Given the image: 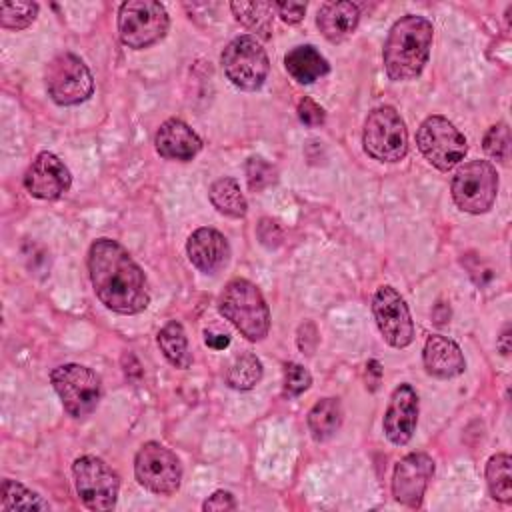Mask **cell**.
Listing matches in <instances>:
<instances>
[{"label":"cell","instance_id":"obj_10","mask_svg":"<svg viewBox=\"0 0 512 512\" xmlns=\"http://www.w3.org/2000/svg\"><path fill=\"white\" fill-rule=\"evenodd\" d=\"M416 144L422 156L442 172L452 170L466 156L468 144L464 134L444 116H428L418 132Z\"/></svg>","mask_w":512,"mask_h":512},{"label":"cell","instance_id":"obj_17","mask_svg":"<svg viewBox=\"0 0 512 512\" xmlns=\"http://www.w3.org/2000/svg\"><path fill=\"white\" fill-rule=\"evenodd\" d=\"M186 254L190 262L204 274H214L226 266L230 258V246L224 234L214 228H198L186 242Z\"/></svg>","mask_w":512,"mask_h":512},{"label":"cell","instance_id":"obj_25","mask_svg":"<svg viewBox=\"0 0 512 512\" xmlns=\"http://www.w3.org/2000/svg\"><path fill=\"white\" fill-rule=\"evenodd\" d=\"M230 10L234 12L236 20L242 22L246 28L256 32L262 38L270 36L272 30V2H232Z\"/></svg>","mask_w":512,"mask_h":512},{"label":"cell","instance_id":"obj_22","mask_svg":"<svg viewBox=\"0 0 512 512\" xmlns=\"http://www.w3.org/2000/svg\"><path fill=\"white\" fill-rule=\"evenodd\" d=\"M344 420L342 404L336 398H322L318 400L308 412V428L314 440L322 442L334 436Z\"/></svg>","mask_w":512,"mask_h":512},{"label":"cell","instance_id":"obj_34","mask_svg":"<svg viewBox=\"0 0 512 512\" xmlns=\"http://www.w3.org/2000/svg\"><path fill=\"white\" fill-rule=\"evenodd\" d=\"M274 10L288 24H298L306 14V4L302 2H274Z\"/></svg>","mask_w":512,"mask_h":512},{"label":"cell","instance_id":"obj_37","mask_svg":"<svg viewBox=\"0 0 512 512\" xmlns=\"http://www.w3.org/2000/svg\"><path fill=\"white\" fill-rule=\"evenodd\" d=\"M204 342H206V346H210L214 350H224L230 344V336L228 334H212L206 330Z\"/></svg>","mask_w":512,"mask_h":512},{"label":"cell","instance_id":"obj_1","mask_svg":"<svg viewBox=\"0 0 512 512\" xmlns=\"http://www.w3.org/2000/svg\"><path fill=\"white\" fill-rule=\"evenodd\" d=\"M88 272L94 294L112 312L138 314L148 308L150 292L142 268L112 238H98L88 250Z\"/></svg>","mask_w":512,"mask_h":512},{"label":"cell","instance_id":"obj_26","mask_svg":"<svg viewBox=\"0 0 512 512\" xmlns=\"http://www.w3.org/2000/svg\"><path fill=\"white\" fill-rule=\"evenodd\" d=\"M486 484L492 498L500 502L512 500V458L504 452L494 454L486 464Z\"/></svg>","mask_w":512,"mask_h":512},{"label":"cell","instance_id":"obj_32","mask_svg":"<svg viewBox=\"0 0 512 512\" xmlns=\"http://www.w3.org/2000/svg\"><path fill=\"white\" fill-rule=\"evenodd\" d=\"M312 384L310 372L296 362H288L284 366V394L286 396H298L304 390H308Z\"/></svg>","mask_w":512,"mask_h":512},{"label":"cell","instance_id":"obj_19","mask_svg":"<svg viewBox=\"0 0 512 512\" xmlns=\"http://www.w3.org/2000/svg\"><path fill=\"white\" fill-rule=\"evenodd\" d=\"M424 368L436 378H454L464 372L466 360L460 346L442 334L428 336L422 352Z\"/></svg>","mask_w":512,"mask_h":512},{"label":"cell","instance_id":"obj_33","mask_svg":"<svg viewBox=\"0 0 512 512\" xmlns=\"http://www.w3.org/2000/svg\"><path fill=\"white\" fill-rule=\"evenodd\" d=\"M298 118H300V122L304 124V126H310V128H316V126H322L324 124V120H326V112H324V108L318 104V102H314L312 98H302L300 102H298Z\"/></svg>","mask_w":512,"mask_h":512},{"label":"cell","instance_id":"obj_8","mask_svg":"<svg viewBox=\"0 0 512 512\" xmlns=\"http://www.w3.org/2000/svg\"><path fill=\"white\" fill-rule=\"evenodd\" d=\"M52 386L64 410L74 418L92 414L102 398V384L96 372L82 364H62L50 374Z\"/></svg>","mask_w":512,"mask_h":512},{"label":"cell","instance_id":"obj_5","mask_svg":"<svg viewBox=\"0 0 512 512\" xmlns=\"http://www.w3.org/2000/svg\"><path fill=\"white\" fill-rule=\"evenodd\" d=\"M168 12L154 0H128L118 10L120 40L134 50L148 48L168 32Z\"/></svg>","mask_w":512,"mask_h":512},{"label":"cell","instance_id":"obj_7","mask_svg":"<svg viewBox=\"0 0 512 512\" xmlns=\"http://www.w3.org/2000/svg\"><path fill=\"white\" fill-rule=\"evenodd\" d=\"M456 206L468 214H484L498 194L496 168L486 160H470L460 166L450 184Z\"/></svg>","mask_w":512,"mask_h":512},{"label":"cell","instance_id":"obj_14","mask_svg":"<svg viewBox=\"0 0 512 512\" xmlns=\"http://www.w3.org/2000/svg\"><path fill=\"white\" fill-rule=\"evenodd\" d=\"M434 476V460L424 452H410L398 460L392 474V496L410 508L420 506L428 482Z\"/></svg>","mask_w":512,"mask_h":512},{"label":"cell","instance_id":"obj_21","mask_svg":"<svg viewBox=\"0 0 512 512\" xmlns=\"http://www.w3.org/2000/svg\"><path fill=\"white\" fill-rule=\"evenodd\" d=\"M284 66L300 84H312L330 70L328 60L312 44H302L288 50L284 56Z\"/></svg>","mask_w":512,"mask_h":512},{"label":"cell","instance_id":"obj_28","mask_svg":"<svg viewBox=\"0 0 512 512\" xmlns=\"http://www.w3.org/2000/svg\"><path fill=\"white\" fill-rule=\"evenodd\" d=\"M262 372V362L256 358V354L246 352L230 364L226 370V382L234 390H250L262 380Z\"/></svg>","mask_w":512,"mask_h":512},{"label":"cell","instance_id":"obj_36","mask_svg":"<svg viewBox=\"0 0 512 512\" xmlns=\"http://www.w3.org/2000/svg\"><path fill=\"white\" fill-rule=\"evenodd\" d=\"M260 226H264V228L268 230V232H264V230L258 228V238H260V242H262L264 246L272 248V246H276V244L282 240V232H280V228L276 226V222L264 218V220H260Z\"/></svg>","mask_w":512,"mask_h":512},{"label":"cell","instance_id":"obj_12","mask_svg":"<svg viewBox=\"0 0 512 512\" xmlns=\"http://www.w3.org/2000/svg\"><path fill=\"white\" fill-rule=\"evenodd\" d=\"M136 480L150 492L168 496L180 488L182 466L178 456L160 442H146L134 458Z\"/></svg>","mask_w":512,"mask_h":512},{"label":"cell","instance_id":"obj_15","mask_svg":"<svg viewBox=\"0 0 512 512\" xmlns=\"http://www.w3.org/2000/svg\"><path fill=\"white\" fill-rule=\"evenodd\" d=\"M72 184L70 170L52 152H40L24 174V188L40 200H56Z\"/></svg>","mask_w":512,"mask_h":512},{"label":"cell","instance_id":"obj_13","mask_svg":"<svg viewBox=\"0 0 512 512\" xmlns=\"http://www.w3.org/2000/svg\"><path fill=\"white\" fill-rule=\"evenodd\" d=\"M372 314L384 340L406 348L414 340V324L404 298L392 286H380L372 298Z\"/></svg>","mask_w":512,"mask_h":512},{"label":"cell","instance_id":"obj_11","mask_svg":"<svg viewBox=\"0 0 512 512\" xmlns=\"http://www.w3.org/2000/svg\"><path fill=\"white\" fill-rule=\"evenodd\" d=\"M74 484L80 500L90 510H112L116 506L120 478L98 456H80L72 464Z\"/></svg>","mask_w":512,"mask_h":512},{"label":"cell","instance_id":"obj_16","mask_svg":"<svg viewBox=\"0 0 512 512\" xmlns=\"http://www.w3.org/2000/svg\"><path fill=\"white\" fill-rule=\"evenodd\" d=\"M416 424H418V394L410 384H400L398 388H394L388 408L384 412V420H382L384 434L392 444L402 446L412 438Z\"/></svg>","mask_w":512,"mask_h":512},{"label":"cell","instance_id":"obj_27","mask_svg":"<svg viewBox=\"0 0 512 512\" xmlns=\"http://www.w3.org/2000/svg\"><path fill=\"white\" fill-rule=\"evenodd\" d=\"M2 510H50V504L24 484L6 478L2 482Z\"/></svg>","mask_w":512,"mask_h":512},{"label":"cell","instance_id":"obj_30","mask_svg":"<svg viewBox=\"0 0 512 512\" xmlns=\"http://www.w3.org/2000/svg\"><path fill=\"white\" fill-rule=\"evenodd\" d=\"M484 152L500 162V164H508L510 160V130L506 122H498L494 126L488 128L486 136H484Z\"/></svg>","mask_w":512,"mask_h":512},{"label":"cell","instance_id":"obj_24","mask_svg":"<svg viewBox=\"0 0 512 512\" xmlns=\"http://www.w3.org/2000/svg\"><path fill=\"white\" fill-rule=\"evenodd\" d=\"M208 196H210L212 206L230 218H242L248 210V204L240 190V184L234 178H218L210 186Z\"/></svg>","mask_w":512,"mask_h":512},{"label":"cell","instance_id":"obj_2","mask_svg":"<svg viewBox=\"0 0 512 512\" xmlns=\"http://www.w3.org/2000/svg\"><path fill=\"white\" fill-rule=\"evenodd\" d=\"M432 36L434 26L424 16L406 14L396 20L382 50L388 78L394 82L414 80L428 62Z\"/></svg>","mask_w":512,"mask_h":512},{"label":"cell","instance_id":"obj_23","mask_svg":"<svg viewBox=\"0 0 512 512\" xmlns=\"http://www.w3.org/2000/svg\"><path fill=\"white\" fill-rule=\"evenodd\" d=\"M156 340H158L162 354L166 356V360L172 366L184 370L192 364V354L188 350V338H186V332L180 322L170 320L168 324H164L162 330L158 332Z\"/></svg>","mask_w":512,"mask_h":512},{"label":"cell","instance_id":"obj_3","mask_svg":"<svg viewBox=\"0 0 512 512\" xmlns=\"http://www.w3.org/2000/svg\"><path fill=\"white\" fill-rule=\"evenodd\" d=\"M220 314L248 340L258 342L268 334L270 310L256 284L246 278L230 280L218 300Z\"/></svg>","mask_w":512,"mask_h":512},{"label":"cell","instance_id":"obj_9","mask_svg":"<svg viewBox=\"0 0 512 512\" xmlns=\"http://www.w3.org/2000/svg\"><path fill=\"white\" fill-rule=\"evenodd\" d=\"M48 96L60 106H74L88 100L94 92V78L76 54L54 56L44 72Z\"/></svg>","mask_w":512,"mask_h":512},{"label":"cell","instance_id":"obj_35","mask_svg":"<svg viewBox=\"0 0 512 512\" xmlns=\"http://www.w3.org/2000/svg\"><path fill=\"white\" fill-rule=\"evenodd\" d=\"M202 508L208 510H234L236 502L234 496L226 490H216L212 496H208V500L202 504Z\"/></svg>","mask_w":512,"mask_h":512},{"label":"cell","instance_id":"obj_29","mask_svg":"<svg viewBox=\"0 0 512 512\" xmlns=\"http://www.w3.org/2000/svg\"><path fill=\"white\" fill-rule=\"evenodd\" d=\"M38 14L36 2H2L0 4V26L6 30H22L28 28Z\"/></svg>","mask_w":512,"mask_h":512},{"label":"cell","instance_id":"obj_4","mask_svg":"<svg viewBox=\"0 0 512 512\" xmlns=\"http://www.w3.org/2000/svg\"><path fill=\"white\" fill-rule=\"evenodd\" d=\"M364 152L378 162H400L408 152V130L392 106L374 108L362 130Z\"/></svg>","mask_w":512,"mask_h":512},{"label":"cell","instance_id":"obj_6","mask_svg":"<svg viewBox=\"0 0 512 512\" xmlns=\"http://www.w3.org/2000/svg\"><path fill=\"white\" fill-rule=\"evenodd\" d=\"M226 78L240 90H258L270 70L268 54L254 36H238L226 44L220 56Z\"/></svg>","mask_w":512,"mask_h":512},{"label":"cell","instance_id":"obj_20","mask_svg":"<svg viewBox=\"0 0 512 512\" xmlns=\"http://www.w3.org/2000/svg\"><path fill=\"white\" fill-rule=\"evenodd\" d=\"M360 20V8L352 2H324L316 14V26L322 36L330 42H340L348 38Z\"/></svg>","mask_w":512,"mask_h":512},{"label":"cell","instance_id":"obj_38","mask_svg":"<svg viewBox=\"0 0 512 512\" xmlns=\"http://www.w3.org/2000/svg\"><path fill=\"white\" fill-rule=\"evenodd\" d=\"M498 348H500V352H502L504 356H508V352H510V346H508V326H506V330L502 332V338H500V342H498Z\"/></svg>","mask_w":512,"mask_h":512},{"label":"cell","instance_id":"obj_31","mask_svg":"<svg viewBox=\"0 0 512 512\" xmlns=\"http://www.w3.org/2000/svg\"><path fill=\"white\" fill-rule=\"evenodd\" d=\"M246 180L250 190L260 192L276 182V168L260 156H252L246 162Z\"/></svg>","mask_w":512,"mask_h":512},{"label":"cell","instance_id":"obj_18","mask_svg":"<svg viewBox=\"0 0 512 512\" xmlns=\"http://www.w3.org/2000/svg\"><path fill=\"white\" fill-rule=\"evenodd\" d=\"M156 152L166 160L188 162L202 150L200 136L182 120L168 118L154 136Z\"/></svg>","mask_w":512,"mask_h":512}]
</instances>
